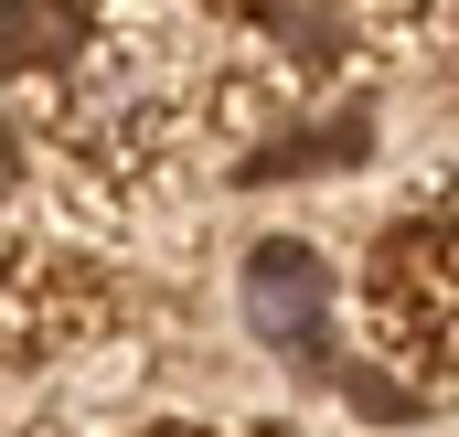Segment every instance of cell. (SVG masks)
Instances as JSON below:
<instances>
[{
	"instance_id": "6da1fadb",
	"label": "cell",
	"mask_w": 459,
	"mask_h": 437,
	"mask_svg": "<svg viewBox=\"0 0 459 437\" xmlns=\"http://www.w3.org/2000/svg\"><path fill=\"white\" fill-rule=\"evenodd\" d=\"M321 299H332V267L310 256V245H256L246 256V321L267 330V341H289L299 363H321Z\"/></svg>"
},
{
	"instance_id": "7a4b0ae2",
	"label": "cell",
	"mask_w": 459,
	"mask_h": 437,
	"mask_svg": "<svg viewBox=\"0 0 459 437\" xmlns=\"http://www.w3.org/2000/svg\"><path fill=\"white\" fill-rule=\"evenodd\" d=\"M86 43V11H65V0H0V54L11 64H65Z\"/></svg>"
},
{
	"instance_id": "3957f363",
	"label": "cell",
	"mask_w": 459,
	"mask_h": 437,
	"mask_svg": "<svg viewBox=\"0 0 459 437\" xmlns=\"http://www.w3.org/2000/svg\"><path fill=\"white\" fill-rule=\"evenodd\" d=\"M22 182V139H11V117H0V193Z\"/></svg>"
}]
</instances>
